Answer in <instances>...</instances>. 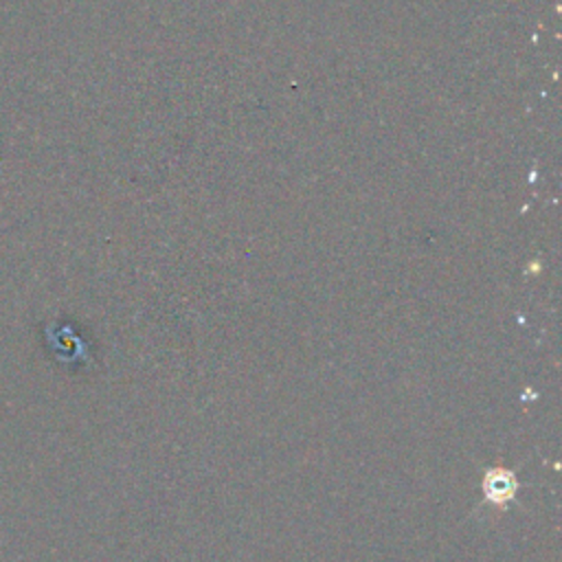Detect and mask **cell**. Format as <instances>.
I'll list each match as a JSON object with an SVG mask.
<instances>
[{
  "mask_svg": "<svg viewBox=\"0 0 562 562\" xmlns=\"http://www.w3.org/2000/svg\"><path fill=\"white\" fill-rule=\"evenodd\" d=\"M518 490V481L514 476V472L505 470V468H494V470H487L485 476H483V492H485V498L494 505H505L514 498Z\"/></svg>",
  "mask_w": 562,
  "mask_h": 562,
  "instance_id": "cell-1",
  "label": "cell"
}]
</instances>
